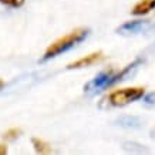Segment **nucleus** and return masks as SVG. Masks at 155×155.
Instances as JSON below:
<instances>
[{
    "mask_svg": "<svg viewBox=\"0 0 155 155\" xmlns=\"http://www.w3.org/2000/svg\"><path fill=\"white\" fill-rule=\"evenodd\" d=\"M141 60H135L134 63H131L130 66L124 67L121 70H114V68H110V70H104L101 71L100 74H97L91 81H88L85 84L84 90L87 93H94V91H101V90H105L111 85L117 84L120 81L125 80L128 75L132 73L134 68L140 66Z\"/></svg>",
    "mask_w": 155,
    "mask_h": 155,
    "instance_id": "nucleus-1",
    "label": "nucleus"
},
{
    "mask_svg": "<svg viewBox=\"0 0 155 155\" xmlns=\"http://www.w3.org/2000/svg\"><path fill=\"white\" fill-rule=\"evenodd\" d=\"M88 34H90V28H85V27L75 28V30L70 31L68 34L60 37L58 40H56L54 43H51V44L48 46L46 53H44V56H43V60L54 58V57L60 56L61 53L68 51L70 48L75 47V46L80 44L83 40H85Z\"/></svg>",
    "mask_w": 155,
    "mask_h": 155,
    "instance_id": "nucleus-2",
    "label": "nucleus"
},
{
    "mask_svg": "<svg viewBox=\"0 0 155 155\" xmlns=\"http://www.w3.org/2000/svg\"><path fill=\"white\" fill-rule=\"evenodd\" d=\"M144 93L145 91L142 87H128V88L115 90L103 100V103L105 107H124L142 98Z\"/></svg>",
    "mask_w": 155,
    "mask_h": 155,
    "instance_id": "nucleus-3",
    "label": "nucleus"
},
{
    "mask_svg": "<svg viewBox=\"0 0 155 155\" xmlns=\"http://www.w3.org/2000/svg\"><path fill=\"white\" fill-rule=\"evenodd\" d=\"M150 21L148 20H132V21H125L117 28V33L122 36H130V34L141 33L142 30L148 27Z\"/></svg>",
    "mask_w": 155,
    "mask_h": 155,
    "instance_id": "nucleus-4",
    "label": "nucleus"
},
{
    "mask_svg": "<svg viewBox=\"0 0 155 155\" xmlns=\"http://www.w3.org/2000/svg\"><path fill=\"white\" fill-rule=\"evenodd\" d=\"M104 58V54L101 51H95V53H91V54H87V56L81 57L78 60L73 61L70 63L67 68L68 70H74V68H84V67H88V66H93L95 63H98Z\"/></svg>",
    "mask_w": 155,
    "mask_h": 155,
    "instance_id": "nucleus-5",
    "label": "nucleus"
},
{
    "mask_svg": "<svg viewBox=\"0 0 155 155\" xmlns=\"http://www.w3.org/2000/svg\"><path fill=\"white\" fill-rule=\"evenodd\" d=\"M155 9V0H140L134 7H132L131 13L134 16H144L148 14L150 12Z\"/></svg>",
    "mask_w": 155,
    "mask_h": 155,
    "instance_id": "nucleus-6",
    "label": "nucleus"
},
{
    "mask_svg": "<svg viewBox=\"0 0 155 155\" xmlns=\"http://www.w3.org/2000/svg\"><path fill=\"white\" fill-rule=\"evenodd\" d=\"M33 147L34 150L40 152V154H50L51 152V147L46 141H43L40 138H33Z\"/></svg>",
    "mask_w": 155,
    "mask_h": 155,
    "instance_id": "nucleus-7",
    "label": "nucleus"
},
{
    "mask_svg": "<svg viewBox=\"0 0 155 155\" xmlns=\"http://www.w3.org/2000/svg\"><path fill=\"white\" fill-rule=\"evenodd\" d=\"M0 3L12 6V7H20L24 3V0H0Z\"/></svg>",
    "mask_w": 155,
    "mask_h": 155,
    "instance_id": "nucleus-8",
    "label": "nucleus"
},
{
    "mask_svg": "<svg viewBox=\"0 0 155 155\" xmlns=\"http://www.w3.org/2000/svg\"><path fill=\"white\" fill-rule=\"evenodd\" d=\"M20 134V130H17V128H13V130H10V131H7L5 134V138H7V140H14L16 137H19Z\"/></svg>",
    "mask_w": 155,
    "mask_h": 155,
    "instance_id": "nucleus-9",
    "label": "nucleus"
},
{
    "mask_svg": "<svg viewBox=\"0 0 155 155\" xmlns=\"http://www.w3.org/2000/svg\"><path fill=\"white\" fill-rule=\"evenodd\" d=\"M144 101H145L147 104H155V91L147 94L145 97H144Z\"/></svg>",
    "mask_w": 155,
    "mask_h": 155,
    "instance_id": "nucleus-10",
    "label": "nucleus"
},
{
    "mask_svg": "<svg viewBox=\"0 0 155 155\" xmlns=\"http://www.w3.org/2000/svg\"><path fill=\"white\" fill-rule=\"evenodd\" d=\"M7 154V147L5 144H0V155H5Z\"/></svg>",
    "mask_w": 155,
    "mask_h": 155,
    "instance_id": "nucleus-11",
    "label": "nucleus"
},
{
    "mask_svg": "<svg viewBox=\"0 0 155 155\" xmlns=\"http://www.w3.org/2000/svg\"><path fill=\"white\" fill-rule=\"evenodd\" d=\"M3 85H5V81H3V80H2V78H0V88H2Z\"/></svg>",
    "mask_w": 155,
    "mask_h": 155,
    "instance_id": "nucleus-12",
    "label": "nucleus"
},
{
    "mask_svg": "<svg viewBox=\"0 0 155 155\" xmlns=\"http://www.w3.org/2000/svg\"><path fill=\"white\" fill-rule=\"evenodd\" d=\"M152 28H155V26H154V27H152Z\"/></svg>",
    "mask_w": 155,
    "mask_h": 155,
    "instance_id": "nucleus-13",
    "label": "nucleus"
}]
</instances>
